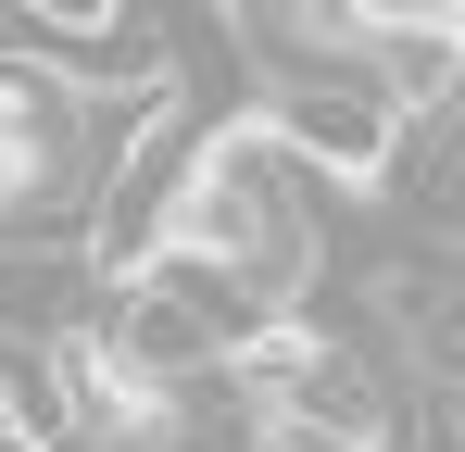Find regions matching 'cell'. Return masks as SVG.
I'll list each match as a JSON object with an SVG mask.
<instances>
[{
  "label": "cell",
  "mask_w": 465,
  "mask_h": 452,
  "mask_svg": "<svg viewBox=\"0 0 465 452\" xmlns=\"http://www.w3.org/2000/svg\"><path fill=\"white\" fill-rule=\"evenodd\" d=\"M163 251H189V264H214L264 327H290L314 290V201H302V163L264 139V126H227V139L189 163V189H176V226H163Z\"/></svg>",
  "instance_id": "cell-1"
},
{
  "label": "cell",
  "mask_w": 465,
  "mask_h": 452,
  "mask_svg": "<svg viewBox=\"0 0 465 452\" xmlns=\"http://www.w3.org/2000/svg\"><path fill=\"white\" fill-rule=\"evenodd\" d=\"M252 126L290 151V163H327V176H390V151H402V126L378 113L365 75H277Z\"/></svg>",
  "instance_id": "cell-2"
},
{
  "label": "cell",
  "mask_w": 465,
  "mask_h": 452,
  "mask_svg": "<svg viewBox=\"0 0 465 452\" xmlns=\"http://www.w3.org/2000/svg\"><path fill=\"white\" fill-rule=\"evenodd\" d=\"M0 13H13L25 38H51V51H76V38H114V13H126V0H0ZM51 51H38V64H51Z\"/></svg>",
  "instance_id": "cell-3"
},
{
  "label": "cell",
  "mask_w": 465,
  "mask_h": 452,
  "mask_svg": "<svg viewBox=\"0 0 465 452\" xmlns=\"http://www.w3.org/2000/svg\"><path fill=\"white\" fill-rule=\"evenodd\" d=\"M239 452H378V440H352V427H327V415H290V402H252V440Z\"/></svg>",
  "instance_id": "cell-4"
},
{
  "label": "cell",
  "mask_w": 465,
  "mask_h": 452,
  "mask_svg": "<svg viewBox=\"0 0 465 452\" xmlns=\"http://www.w3.org/2000/svg\"><path fill=\"white\" fill-rule=\"evenodd\" d=\"M352 38H390V25H453V0H340Z\"/></svg>",
  "instance_id": "cell-5"
}]
</instances>
